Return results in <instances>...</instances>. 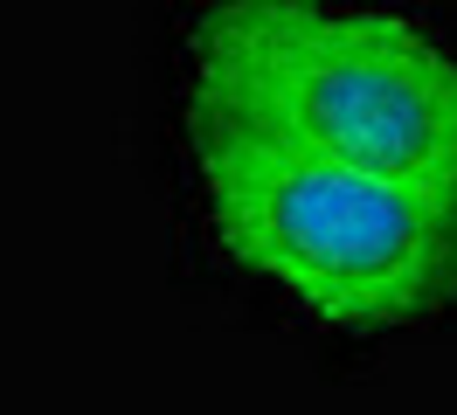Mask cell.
Returning a JSON list of instances; mask_svg holds the SVG:
<instances>
[{"mask_svg": "<svg viewBox=\"0 0 457 415\" xmlns=\"http://www.w3.org/2000/svg\"><path fill=\"white\" fill-rule=\"evenodd\" d=\"M195 118L457 194V55L368 7L215 0L187 28Z\"/></svg>", "mask_w": 457, "mask_h": 415, "instance_id": "1", "label": "cell"}, {"mask_svg": "<svg viewBox=\"0 0 457 415\" xmlns=\"http://www.w3.org/2000/svg\"><path fill=\"white\" fill-rule=\"evenodd\" d=\"M195 180L215 243L319 326L388 332L457 298V194L208 118Z\"/></svg>", "mask_w": 457, "mask_h": 415, "instance_id": "2", "label": "cell"}]
</instances>
